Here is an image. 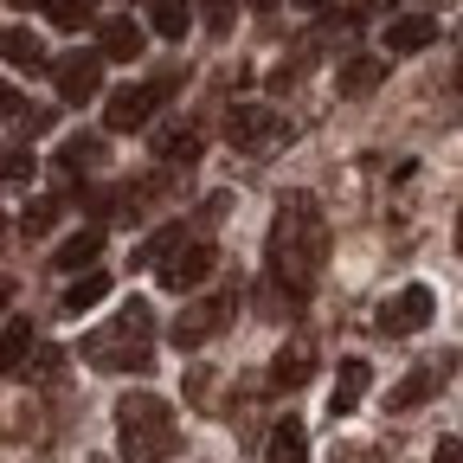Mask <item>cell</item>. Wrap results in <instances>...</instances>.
<instances>
[{
	"label": "cell",
	"mask_w": 463,
	"mask_h": 463,
	"mask_svg": "<svg viewBox=\"0 0 463 463\" xmlns=\"http://www.w3.org/2000/svg\"><path fill=\"white\" fill-rule=\"evenodd\" d=\"M322 264H328V225H322L316 200H309V194L283 200V206H277V225H270V283L283 289L289 309L309 303Z\"/></svg>",
	"instance_id": "1"
},
{
	"label": "cell",
	"mask_w": 463,
	"mask_h": 463,
	"mask_svg": "<svg viewBox=\"0 0 463 463\" xmlns=\"http://www.w3.org/2000/svg\"><path fill=\"white\" fill-rule=\"evenodd\" d=\"M84 361L97 373H148V361H155V309L123 303L103 328L84 335Z\"/></svg>",
	"instance_id": "2"
},
{
	"label": "cell",
	"mask_w": 463,
	"mask_h": 463,
	"mask_svg": "<svg viewBox=\"0 0 463 463\" xmlns=\"http://www.w3.org/2000/svg\"><path fill=\"white\" fill-rule=\"evenodd\" d=\"M116 444H123V463H174V450H181L174 405L161 392H123L116 399Z\"/></svg>",
	"instance_id": "3"
},
{
	"label": "cell",
	"mask_w": 463,
	"mask_h": 463,
	"mask_svg": "<svg viewBox=\"0 0 463 463\" xmlns=\"http://www.w3.org/2000/svg\"><path fill=\"white\" fill-rule=\"evenodd\" d=\"M129 264H155V277H161V289H200L206 277H213V264H219V251L206 245V239H187L181 225H167L161 239H148Z\"/></svg>",
	"instance_id": "4"
},
{
	"label": "cell",
	"mask_w": 463,
	"mask_h": 463,
	"mask_svg": "<svg viewBox=\"0 0 463 463\" xmlns=\"http://www.w3.org/2000/svg\"><path fill=\"white\" fill-rule=\"evenodd\" d=\"M283 136L289 129L270 103H232V116H225V142L239 155H270V148H283Z\"/></svg>",
	"instance_id": "5"
},
{
	"label": "cell",
	"mask_w": 463,
	"mask_h": 463,
	"mask_svg": "<svg viewBox=\"0 0 463 463\" xmlns=\"http://www.w3.org/2000/svg\"><path fill=\"white\" fill-rule=\"evenodd\" d=\"M232 309H239V289H213V297H194L181 316H174V347H206L225 322H232Z\"/></svg>",
	"instance_id": "6"
},
{
	"label": "cell",
	"mask_w": 463,
	"mask_h": 463,
	"mask_svg": "<svg viewBox=\"0 0 463 463\" xmlns=\"http://www.w3.org/2000/svg\"><path fill=\"white\" fill-rule=\"evenodd\" d=\"M174 84H181V78H148V84H129V90H116V97H109V109H103L109 136H129V129L155 123V109L174 97Z\"/></svg>",
	"instance_id": "7"
},
{
	"label": "cell",
	"mask_w": 463,
	"mask_h": 463,
	"mask_svg": "<svg viewBox=\"0 0 463 463\" xmlns=\"http://www.w3.org/2000/svg\"><path fill=\"white\" fill-rule=\"evenodd\" d=\"M52 84H58V103H90L103 90V52H58Z\"/></svg>",
	"instance_id": "8"
},
{
	"label": "cell",
	"mask_w": 463,
	"mask_h": 463,
	"mask_svg": "<svg viewBox=\"0 0 463 463\" xmlns=\"http://www.w3.org/2000/svg\"><path fill=\"white\" fill-rule=\"evenodd\" d=\"M431 316H438V297L425 283H405V289H392L380 303V335H419Z\"/></svg>",
	"instance_id": "9"
},
{
	"label": "cell",
	"mask_w": 463,
	"mask_h": 463,
	"mask_svg": "<svg viewBox=\"0 0 463 463\" xmlns=\"http://www.w3.org/2000/svg\"><path fill=\"white\" fill-rule=\"evenodd\" d=\"M450 373H457V354H431V361H419L412 373H405V380L386 392V405H392V412H419L431 392H444V380H450Z\"/></svg>",
	"instance_id": "10"
},
{
	"label": "cell",
	"mask_w": 463,
	"mask_h": 463,
	"mask_svg": "<svg viewBox=\"0 0 463 463\" xmlns=\"http://www.w3.org/2000/svg\"><path fill=\"white\" fill-rule=\"evenodd\" d=\"M380 39H386L392 58H412V52H425V45L438 39V20H431V14H399V20H386Z\"/></svg>",
	"instance_id": "11"
},
{
	"label": "cell",
	"mask_w": 463,
	"mask_h": 463,
	"mask_svg": "<svg viewBox=\"0 0 463 463\" xmlns=\"http://www.w3.org/2000/svg\"><path fill=\"white\" fill-rule=\"evenodd\" d=\"M309 373H316V347H309V341H283V347H277V361H270V386L297 392Z\"/></svg>",
	"instance_id": "12"
},
{
	"label": "cell",
	"mask_w": 463,
	"mask_h": 463,
	"mask_svg": "<svg viewBox=\"0 0 463 463\" xmlns=\"http://www.w3.org/2000/svg\"><path fill=\"white\" fill-rule=\"evenodd\" d=\"M33 354H39V328H33L26 316L0 328V373H26V367H33Z\"/></svg>",
	"instance_id": "13"
},
{
	"label": "cell",
	"mask_w": 463,
	"mask_h": 463,
	"mask_svg": "<svg viewBox=\"0 0 463 463\" xmlns=\"http://www.w3.org/2000/svg\"><path fill=\"white\" fill-rule=\"evenodd\" d=\"M367 386H373V367H367V361H341L335 392H328V412H335V419H347V412H354V405L367 399Z\"/></svg>",
	"instance_id": "14"
},
{
	"label": "cell",
	"mask_w": 463,
	"mask_h": 463,
	"mask_svg": "<svg viewBox=\"0 0 463 463\" xmlns=\"http://www.w3.org/2000/svg\"><path fill=\"white\" fill-rule=\"evenodd\" d=\"M264 457H270V463H309V431H303V419H277L270 438H264Z\"/></svg>",
	"instance_id": "15"
},
{
	"label": "cell",
	"mask_w": 463,
	"mask_h": 463,
	"mask_svg": "<svg viewBox=\"0 0 463 463\" xmlns=\"http://www.w3.org/2000/svg\"><path fill=\"white\" fill-rule=\"evenodd\" d=\"M97 52H103V58H116V65H129V58H142V26H136L129 14L103 20V39H97Z\"/></svg>",
	"instance_id": "16"
},
{
	"label": "cell",
	"mask_w": 463,
	"mask_h": 463,
	"mask_svg": "<svg viewBox=\"0 0 463 463\" xmlns=\"http://www.w3.org/2000/svg\"><path fill=\"white\" fill-rule=\"evenodd\" d=\"M97 251H103V225H84V232H71V239L52 251V264H58V270H90Z\"/></svg>",
	"instance_id": "17"
},
{
	"label": "cell",
	"mask_w": 463,
	"mask_h": 463,
	"mask_svg": "<svg viewBox=\"0 0 463 463\" xmlns=\"http://www.w3.org/2000/svg\"><path fill=\"white\" fill-rule=\"evenodd\" d=\"M200 148H206V142H200L194 123H167V129L155 136V155H161V161H200Z\"/></svg>",
	"instance_id": "18"
},
{
	"label": "cell",
	"mask_w": 463,
	"mask_h": 463,
	"mask_svg": "<svg viewBox=\"0 0 463 463\" xmlns=\"http://www.w3.org/2000/svg\"><path fill=\"white\" fill-rule=\"evenodd\" d=\"M103 297H109V277H103V270H84L65 297H58V309H65V316H84V309H97Z\"/></svg>",
	"instance_id": "19"
},
{
	"label": "cell",
	"mask_w": 463,
	"mask_h": 463,
	"mask_svg": "<svg viewBox=\"0 0 463 463\" xmlns=\"http://www.w3.org/2000/svg\"><path fill=\"white\" fill-rule=\"evenodd\" d=\"M148 26H155L161 39H187L194 7H187V0H148Z\"/></svg>",
	"instance_id": "20"
},
{
	"label": "cell",
	"mask_w": 463,
	"mask_h": 463,
	"mask_svg": "<svg viewBox=\"0 0 463 463\" xmlns=\"http://www.w3.org/2000/svg\"><path fill=\"white\" fill-rule=\"evenodd\" d=\"M386 84V65H380V58H347V65H341V90L347 97H373Z\"/></svg>",
	"instance_id": "21"
},
{
	"label": "cell",
	"mask_w": 463,
	"mask_h": 463,
	"mask_svg": "<svg viewBox=\"0 0 463 463\" xmlns=\"http://www.w3.org/2000/svg\"><path fill=\"white\" fill-rule=\"evenodd\" d=\"M103 161H109V142H103V136L58 148V174H90V167H103Z\"/></svg>",
	"instance_id": "22"
},
{
	"label": "cell",
	"mask_w": 463,
	"mask_h": 463,
	"mask_svg": "<svg viewBox=\"0 0 463 463\" xmlns=\"http://www.w3.org/2000/svg\"><path fill=\"white\" fill-rule=\"evenodd\" d=\"M0 58H7V65H45V45L26 33V26H0Z\"/></svg>",
	"instance_id": "23"
},
{
	"label": "cell",
	"mask_w": 463,
	"mask_h": 463,
	"mask_svg": "<svg viewBox=\"0 0 463 463\" xmlns=\"http://www.w3.org/2000/svg\"><path fill=\"white\" fill-rule=\"evenodd\" d=\"M58 213H65V200H33L20 213V232H26V239H45V232L58 225Z\"/></svg>",
	"instance_id": "24"
},
{
	"label": "cell",
	"mask_w": 463,
	"mask_h": 463,
	"mask_svg": "<svg viewBox=\"0 0 463 463\" xmlns=\"http://www.w3.org/2000/svg\"><path fill=\"white\" fill-rule=\"evenodd\" d=\"M45 14H52V26H65V33H78L90 14H97V0H45Z\"/></svg>",
	"instance_id": "25"
},
{
	"label": "cell",
	"mask_w": 463,
	"mask_h": 463,
	"mask_svg": "<svg viewBox=\"0 0 463 463\" xmlns=\"http://www.w3.org/2000/svg\"><path fill=\"white\" fill-rule=\"evenodd\" d=\"M194 14L206 33H232V20H239V0H194Z\"/></svg>",
	"instance_id": "26"
},
{
	"label": "cell",
	"mask_w": 463,
	"mask_h": 463,
	"mask_svg": "<svg viewBox=\"0 0 463 463\" xmlns=\"http://www.w3.org/2000/svg\"><path fill=\"white\" fill-rule=\"evenodd\" d=\"M0 181H33V148H0Z\"/></svg>",
	"instance_id": "27"
},
{
	"label": "cell",
	"mask_w": 463,
	"mask_h": 463,
	"mask_svg": "<svg viewBox=\"0 0 463 463\" xmlns=\"http://www.w3.org/2000/svg\"><path fill=\"white\" fill-rule=\"evenodd\" d=\"M431 463H463V438H444V444L431 450Z\"/></svg>",
	"instance_id": "28"
},
{
	"label": "cell",
	"mask_w": 463,
	"mask_h": 463,
	"mask_svg": "<svg viewBox=\"0 0 463 463\" xmlns=\"http://www.w3.org/2000/svg\"><path fill=\"white\" fill-rule=\"evenodd\" d=\"M367 14H392V0H354V20H367Z\"/></svg>",
	"instance_id": "29"
},
{
	"label": "cell",
	"mask_w": 463,
	"mask_h": 463,
	"mask_svg": "<svg viewBox=\"0 0 463 463\" xmlns=\"http://www.w3.org/2000/svg\"><path fill=\"white\" fill-rule=\"evenodd\" d=\"M0 116H26V109H20V97H14V84H0Z\"/></svg>",
	"instance_id": "30"
},
{
	"label": "cell",
	"mask_w": 463,
	"mask_h": 463,
	"mask_svg": "<svg viewBox=\"0 0 463 463\" xmlns=\"http://www.w3.org/2000/svg\"><path fill=\"white\" fill-rule=\"evenodd\" d=\"M335 463H373V450H341Z\"/></svg>",
	"instance_id": "31"
},
{
	"label": "cell",
	"mask_w": 463,
	"mask_h": 463,
	"mask_svg": "<svg viewBox=\"0 0 463 463\" xmlns=\"http://www.w3.org/2000/svg\"><path fill=\"white\" fill-rule=\"evenodd\" d=\"M297 7H303V14H328V0H297Z\"/></svg>",
	"instance_id": "32"
},
{
	"label": "cell",
	"mask_w": 463,
	"mask_h": 463,
	"mask_svg": "<svg viewBox=\"0 0 463 463\" xmlns=\"http://www.w3.org/2000/svg\"><path fill=\"white\" fill-rule=\"evenodd\" d=\"M7 303H14V283H7V277H0V309H7Z\"/></svg>",
	"instance_id": "33"
},
{
	"label": "cell",
	"mask_w": 463,
	"mask_h": 463,
	"mask_svg": "<svg viewBox=\"0 0 463 463\" xmlns=\"http://www.w3.org/2000/svg\"><path fill=\"white\" fill-rule=\"evenodd\" d=\"M457 251H463V219H457Z\"/></svg>",
	"instance_id": "34"
},
{
	"label": "cell",
	"mask_w": 463,
	"mask_h": 463,
	"mask_svg": "<svg viewBox=\"0 0 463 463\" xmlns=\"http://www.w3.org/2000/svg\"><path fill=\"white\" fill-rule=\"evenodd\" d=\"M0 239H7V213H0Z\"/></svg>",
	"instance_id": "35"
},
{
	"label": "cell",
	"mask_w": 463,
	"mask_h": 463,
	"mask_svg": "<svg viewBox=\"0 0 463 463\" xmlns=\"http://www.w3.org/2000/svg\"><path fill=\"white\" fill-rule=\"evenodd\" d=\"M251 7H277V0H251Z\"/></svg>",
	"instance_id": "36"
},
{
	"label": "cell",
	"mask_w": 463,
	"mask_h": 463,
	"mask_svg": "<svg viewBox=\"0 0 463 463\" xmlns=\"http://www.w3.org/2000/svg\"><path fill=\"white\" fill-rule=\"evenodd\" d=\"M14 7H33V0H14Z\"/></svg>",
	"instance_id": "37"
}]
</instances>
